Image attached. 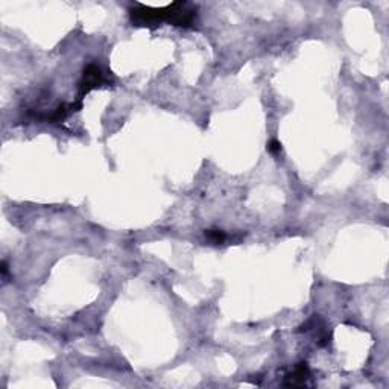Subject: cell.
<instances>
[{"instance_id": "cell-1", "label": "cell", "mask_w": 389, "mask_h": 389, "mask_svg": "<svg viewBox=\"0 0 389 389\" xmlns=\"http://www.w3.org/2000/svg\"><path fill=\"white\" fill-rule=\"evenodd\" d=\"M129 20L134 26H159L166 22L174 26L190 29L196 25V7L187 2H172L163 8H150L141 4H134L129 10Z\"/></svg>"}, {"instance_id": "cell-2", "label": "cell", "mask_w": 389, "mask_h": 389, "mask_svg": "<svg viewBox=\"0 0 389 389\" xmlns=\"http://www.w3.org/2000/svg\"><path fill=\"white\" fill-rule=\"evenodd\" d=\"M110 81L105 77L102 68L96 64H89L84 71H83V77L80 81V86H77V96H76V102H81L83 99L95 89L102 87V86H108Z\"/></svg>"}, {"instance_id": "cell-3", "label": "cell", "mask_w": 389, "mask_h": 389, "mask_svg": "<svg viewBox=\"0 0 389 389\" xmlns=\"http://www.w3.org/2000/svg\"><path fill=\"white\" fill-rule=\"evenodd\" d=\"M308 375V366L305 362H299L293 372L287 375V381H284V386H305V378Z\"/></svg>"}, {"instance_id": "cell-4", "label": "cell", "mask_w": 389, "mask_h": 389, "mask_svg": "<svg viewBox=\"0 0 389 389\" xmlns=\"http://www.w3.org/2000/svg\"><path fill=\"white\" fill-rule=\"evenodd\" d=\"M205 239L211 244H223L226 241V235L220 229H207Z\"/></svg>"}, {"instance_id": "cell-5", "label": "cell", "mask_w": 389, "mask_h": 389, "mask_svg": "<svg viewBox=\"0 0 389 389\" xmlns=\"http://www.w3.org/2000/svg\"><path fill=\"white\" fill-rule=\"evenodd\" d=\"M268 150L271 152V153H280V150H281V143L278 141V140H271L269 143H268Z\"/></svg>"}, {"instance_id": "cell-6", "label": "cell", "mask_w": 389, "mask_h": 389, "mask_svg": "<svg viewBox=\"0 0 389 389\" xmlns=\"http://www.w3.org/2000/svg\"><path fill=\"white\" fill-rule=\"evenodd\" d=\"M2 277H4V280L7 281V277H8V263L4 260L2 262Z\"/></svg>"}]
</instances>
